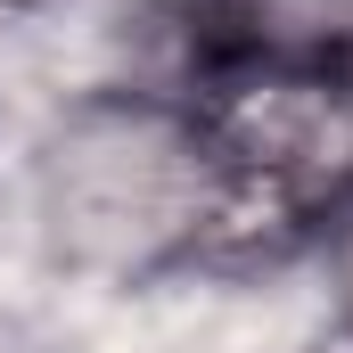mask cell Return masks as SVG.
<instances>
[{"mask_svg": "<svg viewBox=\"0 0 353 353\" xmlns=\"http://www.w3.org/2000/svg\"><path fill=\"white\" fill-rule=\"evenodd\" d=\"M25 222L83 296L181 288L247 247L255 205L214 115L173 83L90 74L50 99L25 148Z\"/></svg>", "mask_w": 353, "mask_h": 353, "instance_id": "6da1fadb", "label": "cell"}, {"mask_svg": "<svg viewBox=\"0 0 353 353\" xmlns=\"http://www.w3.org/2000/svg\"><path fill=\"white\" fill-rule=\"evenodd\" d=\"M312 255H321V279H329V312H337V329L353 337V189L321 214Z\"/></svg>", "mask_w": 353, "mask_h": 353, "instance_id": "7a4b0ae2", "label": "cell"}]
</instances>
